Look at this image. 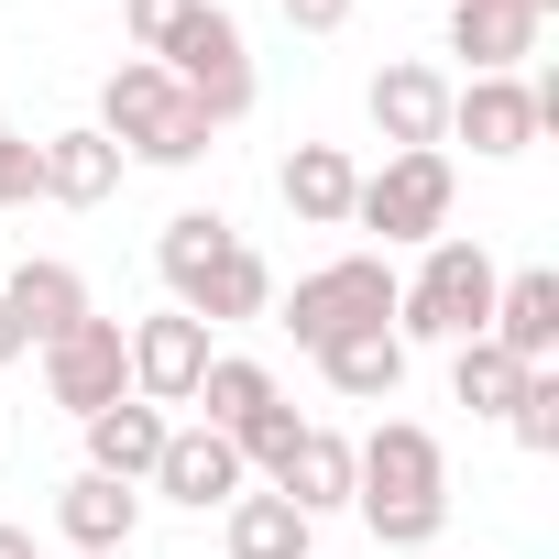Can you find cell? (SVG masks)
Instances as JSON below:
<instances>
[{"mask_svg": "<svg viewBox=\"0 0 559 559\" xmlns=\"http://www.w3.org/2000/svg\"><path fill=\"white\" fill-rule=\"evenodd\" d=\"M526 373H537V362H515L504 341H461V352H450V395H461L472 417H504Z\"/></svg>", "mask_w": 559, "mask_h": 559, "instance_id": "23", "label": "cell"}, {"mask_svg": "<svg viewBox=\"0 0 559 559\" xmlns=\"http://www.w3.org/2000/svg\"><path fill=\"white\" fill-rule=\"evenodd\" d=\"M274 12H286L297 34H341V23H352V0H274Z\"/></svg>", "mask_w": 559, "mask_h": 559, "instance_id": "29", "label": "cell"}, {"mask_svg": "<svg viewBox=\"0 0 559 559\" xmlns=\"http://www.w3.org/2000/svg\"><path fill=\"white\" fill-rule=\"evenodd\" d=\"M297 428H308V417H297L286 395H274V406H263L252 428H230V450H241V472H263V483H274V472H286V450H297Z\"/></svg>", "mask_w": 559, "mask_h": 559, "instance_id": "26", "label": "cell"}, {"mask_svg": "<svg viewBox=\"0 0 559 559\" xmlns=\"http://www.w3.org/2000/svg\"><path fill=\"white\" fill-rule=\"evenodd\" d=\"M45 395L67 406V417H99V406H121L132 395V341H121V319H78L67 341H45Z\"/></svg>", "mask_w": 559, "mask_h": 559, "instance_id": "6", "label": "cell"}, {"mask_svg": "<svg viewBox=\"0 0 559 559\" xmlns=\"http://www.w3.org/2000/svg\"><path fill=\"white\" fill-rule=\"evenodd\" d=\"M187 12H198V0H121V34H132V56H165Z\"/></svg>", "mask_w": 559, "mask_h": 559, "instance_id": "27", "label": "cell"}, {"mask_svg": "<svg viewBox=\"0 0 559 559\" xmlns=\"http://www.w3.org/2000/svg\"><path fill=\"white\" fill-rule=\"evenodd\" d=\"M78 559H132V548H78Z\"/></svg>", "mask_w": 559, "mask_h": 559, "instance_id": "31", "label": "cell"}, {"mask_svg": "<svg viewBox=\"0 0 559 559\" xmlns=\"http://www.w3.org/2000/svg\"><path fill=\"white\" fill-rule=\"evenodd\" d=\"M352 187H362V165H352L341 143H297L286 176H274V198H286L308 230H352Z\"/></svg>", "mask_w": 559, "mask_h": 559, "instance_id": "16", "label": "cell"}, {"mask_svg": "<svg viewBox=\"0 0 559 559\" xmlns=\"http://www.w3.org/2000/svg\"><path fill=\"white\" fill-rule=\"evenodd\" d=\"M274 493H286L308 526H319L330 504H352V439H341V428H297V450H286V472H274Z\"/></svg>", "mask_w": 559, "mask_h": 559, "instance_id": "19", "label": "cell"}, {"mask_svg": "<svg viewBox=\"0 0 559 559\" xmlns=\"http://www.w3.org/2000/svg\"><path fill=\"white\" fill-rule=\"evenodd\" d=\"M187 406H198V428H219V439H230V428H252V417L274 406V373H263L252 352H209V373H198V395H187Z\"/></svg>", "mask_w": 559, "mask_h": 559, "instance_id": "21", "label": "cell"}, {"mask_svg": "<svg viewBox=\"0 0 559 559\" xmlns=\"http://www.w3.org/2000/svg\"><path fill=\"white\" fill-rule=\"evenodd\" d=\"M154 493L165 504H230V493H252V472H241V450L219 439V428H165V461H154Z\"/></svg>", "mask_w": 559, "mask_h": 559, "instance_id": "12", "label": "cell"}, {"mask_svg": "<svg viewBox=\"0 0 559 559\" xmlns=\"http://www.w3.org/2000/svg\"><path fill=\"white\" fill-rule=\"evenodd\" d=\"M504 428H515V450H526V461H548V450H559V373H548V362H537V373L515 384Z\"/></svg>", "mask_w": 559, "mask_h": 559, "instance_id": "24", "label": "cell"}, {"mask_svg": "<svg viewBox=\"0 0 559 559\" xmlns=\"http://www.w3.org/2000/svg\"><path fill=\"white\" fill-rule=\"evenodd\" d=\"M362 526H373V548H428V537L450 526V493H406V504H362Z\"/></svg>", "mask_w": 559, "mask_h": 559, "instance_id": "25", "label": "cell"}, {"mask_svg": "<svg viewBox=\"0 0 559 559\" xmlns=\"http://www.w3.org/2000/svg\"><path fill=\"white\" fill-rule=\"evenodd\" d=\"M0 308H12L23 352H45V341H67V330L88 319V274H78V263H56V252H34V263H12V286H0Z\"/></svg>", "mask_w": 559, "mask_h": 559, "instance_id": "13", "label": "cell"}, {"mask_svg": "<svg viewBox=\"0 0 559 559\" xmlns=\"http://www.w3.org/2000/svg\"><path fill=\"white\" fill-rule=\"evenodd\" d=\"M450 143H472V154H526L537 143V78H461L450 88Z\"/></svg>", "mask_w": 559, "mask_h": 559, "instance_id": "8", "label": "cell"}, {"mask_svg": "<svg viewBox=\"0 0 559 559\" xmlns=\"http://www.w3.org/2000/svg\"><path fill=\"white\" fill-rule=\"evenodd\" d=\"M493 286H504V263L472 241V230H439L428 263H417V286H395V341H483L493 330Z\"/></svg>", "mask_w": 559, "mask_h": 559, "instance_id": "1", "label": "cell"}, {"mask_svg": "<svg viewBox=\"0 0 559 559\" xmlns=\"http://www.w3.org/2000/svg\"><path fill=\"white\" fill-rule=\"evenodd\" d=\"M121 187V143L99 132V121H78V132H45L34 143V198H56V209H99Z\"/></svg>", "mask_w": 559, "mask_h": 559, "instance_id": "11", "label": "cell"}, {"mask_svg": "<svg viewBox=\"0 0 559 559\" xmlns=\"http://www.w3.org/2000/svg\"><path fill=\"white\" fill-rule=\"evenodd\" d=\"M23 198H34V132L0 121V209H23Z\"/></svg>", "mask_w": 559, "mask_h": 559, "instance_id": "28", "label": "cell"}, {"mask_svg": "<svg viewBox=\"0 0 559 559\" xmlns=\"http://www.w3.org/2000/svg\"><path fill=\"white\" fill-rule=\"evenodd\" d=\"M406 493H450V450L417 417H384L373 439H352V504H406Z\"/></svg>", "mask_w": 559, "mask_h": 559, "instance_id": "7", "label": "cell"}, {"mask_svg": "<svg viewBox=\"0 0 559 559\" xmlns=\"http://www.w3.org/2000/svg\"><path fill=\"white\" fill-rule=\"evenodd\" d=\"M99 132L121 143V165H198V154H209V110H198L154 56H121V67H110Z\"/></svg>", "mask_w": 559, "mask_h": 559, "instance_id": "2", "label": "cell"}, {"mask_svg": "<svg viewBox=\"0 0 559 559\" xmlns=\"http://www.w3.org/2000/svg\"><path fill=\"white\" fill-rule=\"evenodd\" d=\"M483 341H504L515 362H548V352H559V274H548V263H526V274L493 286V330H483Z\"/></svg>", "mask_w": 559, "mask_h": 559, "instance_id": "17", "label": "cell"}, {"mask_svg": "<svg viewBox=\"0 0 559 559\" xmlns=\"http://www.w3.org/2000/svg\"><path fill=\"white\" fill-rule=\"evenodd\" d=\"M154 67H165V78L209 110V132H230V121L252 110V45H241V23L219 12V0H198V12L176 23V45H165Z\"/></svg>", "mask_w": 559, "mask_h": 559, "instance_id": "3", "label": "cell"}, {"mask_svg": "<svg viewBox=\"0 0 559 559\" xmlns=\"http://www.w3.org/2000/svg\"><path fill=\"white\" fill-rule=\"evenodd\" d=\"M352 230H384V252L395 241H439L450 230V154H384L362 187H352Z\"/></svg>", "mask_w": 559, "mask_h": 559, "instance_id": "5", "label": "cell"}, {"mask_svg": "<svg viewBox=\"0 0 559 559\" xmlns=\"http://www.w3.org/2000/svg\"><path fill=\"white\" fill-rule=\"evenodd\" d=\"M56 526H67L78 548H132V526H143V493H132V483H110V472H78V483L56 493Z\"/></svg>", "mask_w": 559, "mask_h": 559, "instance_id": "20", "label": "cell"}, {"mask_svg": "<svg viewBox=\"0 0 559 559\" xmlns=\"http://www.w3.org/2000/svg\"><path fill=\"white\" fill-rule=\"evenodd\" d=\"M219 515H230V559H308V537H319L286 493H230Z\"/></svg>", "mask_w": 559, "mask_h": 559, "instance_id": "22", "label": "cell"}, {"mask_svg": "<svg viewBox=\"0 0 559 559\" xmlns=\"http://www.w3.org/2000/svg\"><path fill=\"white\" fill-rule=\"evenodd\" d=\"M0 362H23V330H12V308H0Z\"/></svg>", "mask_w": 559, "mask_h": 559, "instance_id": "30", "label": "cell"}, {"mask_svg": "<svg viewBox=\"0 0 559 559\" xmlns=\"http://www.w3.org/2000/svg\"><path fill=\"white\" fill-rule=\"evenodd\" d=\"M88 428V472H110V483H154V461H165V406H143V395H121V406H99V417H78Z\"/></svg>", "mask_w": 559, "mask_h": 559, "instance_id": "15", "label": "cell"}, {"mask_svg": "<svg viewBox=\"0 0 559 559\" xmlns=\"http://www.w3.org/2000/svg\"><path fill=\"white\" fill-rule=\"evenodd\" d=\"M384 319H395V263L384 252H341V263L297 274V297H286L297 352H330L341 330H384Z\"/></svg>", "mask_w": 559, "mask_h": 559, "instance_id": "4", "label": "cell"}, {"mask_svg": "<svg viewBox=\"0 0 559 559\" xmlns=\"http://www.w3.org/2000/svg\"><path fill=\"white\" fill-rule=\"evenodd\" d=\"M121 341H132V395H143V406H187V395H198V373H209V330H198L187 308L132 319Z\"/></svg>", "mask_w": 559, "mask_h": 559, "instance_id": "9", "label": "cell"}, {"mask_svg": "<svg viewBox=\"0 0 559 559\" xmlns=\"http://www.w3.org/2000/svg\"><path fill=\"white\" fill-rule=\"evenodd\" d=\"M373 132L395 143V154H450V78L439 67H384L373 78Z\"/></svg>", "mask_w": 559, "mask_h": 559, "instance_id": "10", "label": "cell"}, {"mask_svg": "<svg viewBox=\"0 0 559 559\" xmlns=\"http://www.w3.org/2000/svg\"><path fill=\"white\" fill-rule=\"evenodd\" d=\"M450 56H472V78H526L537 12L526 0H450Z\"/></svg>", "mask_w": 559, "mask_h": 559, "instance_id": "14", "label": "cell"}, {"mask_svg": "<svg viewBox=\"0 0 559 559\" xmlns=\"http://www.w3.org/2000/svg\"><path fill=\"white\" fill-rule=\"evenodd\" d=\"M319 373H330V395H352V406H395V384H406V341L395 330H341L330 352H308Z\"/></svg>", "mask_w": 559, "mask_h": 559, "instance_id": "18", "label": "cell"}]
</instances>
